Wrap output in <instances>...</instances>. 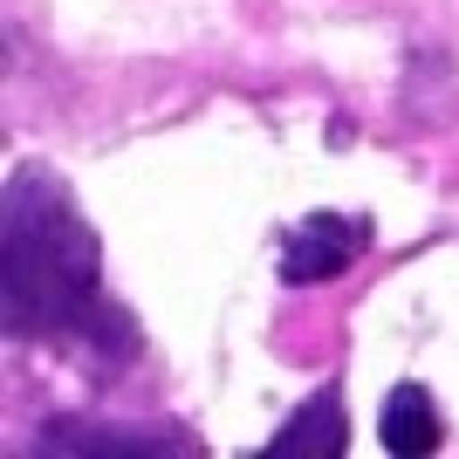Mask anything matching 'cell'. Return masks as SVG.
Wrapping results in <instances>:
<instances>
[{"instance_id":"obj_4","label":"cell","mask_w":459,"mask_h":459,"mask_svg":"<svg viewBox=\"0 0 459 459\" xmlns=\"http://www.w3.org/2000/svg\"><path fill=\"white\" fill-rule=\"evenodd\" d=\"M350 446V425H343V391L336 384H323L316 398L295 411V419L281 425V439L261 446V459H343Z\"/></svg>"},{"instance_id":"obj_1","label":"cell","mask_w":459,"mask_h":459,"mask_svg":"<svg viewBox=\"0 0 459 459\" xmlns=\"http://www.w3.org/2000/svg\"><path fill=\"white\" fill-rule=\"evenodd\" d=\"M0 316L7 336H90L103 357H131L137 329L103 295V247L69 186L41 165L7 172L0 212Z\"/></svg>"},{"instance_id":"obj_5","label":"cell","mask_w":459,"mask_h":459,"mask_svg":"<svg viewBox=\"0 0 459 459\" xmlns=\"http://www.w3.org/2000/svg\"><path fill=\"white\" fill-rule=\"evenodd\" d=\"M377 439H384V453H398V459H425V453H439V446H446V419H439V404H432L425 384H398V391H384Z\"/></svg>"},{"instance_id":"obj_3","label":"cell","mask_w":459,"mask_h":459,"mask_svg":"<svg viewBox=\"0 0 459 459\" xmlns=\"http://www.w3.org/2000/svg\"><path fill=\"white\" fill-rule=\"evenodd\" d=\"M35 453H199V439L178 432V425L137 432V425H76V419H56L35 439Z\"/></svg>"},{"instance_id":"obj_2","label":"cell","mask_w":459,"mask_h":459,"mask_svg":"<svg viewBox=\"0 0 459 459\" xmlns=\"http://www.w3.org/2000/svg\"><path fill=\"white\" fill-rule=\"evenodd\" d=\"M364 247H370V220L364 212H302V227L288 233V247H281V281L288 288L336 281Z\"/></svg>"}]
</instances>
